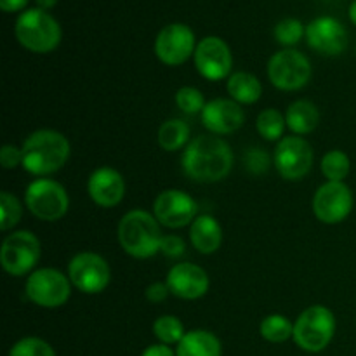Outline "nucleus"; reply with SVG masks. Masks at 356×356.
I'll use <instances>...</instances> for the list:
<instances>
[{"instance_id": "nucleus-1", "label": "nucleus", "mask_w": 356, "mask_h": 356, "mask_svg": "<svg viewBox=\"0 0 356 356\" xmlns=\"http://www.w3.org/2000/svg\"><path fill=\"white\" fill-rule=\"evenodd\" d=\"M183 170L197 183H218L233 167V152L228 143L216 136L191 139L183 153Z\"/></svg>"}, {"instance_id": "nucleus-2", "label": "nucleus", "mask_w": 356, "mask_h": 356, "mask_svg": "<svg viewBox=\"0 0 356 356\" xmlns=\"http://www.w3.org/2000/svg\"><path fill=\"white\" fill-rule=\"evenodd\" d=\"M23 152V169L33 176H47L61 169L70 159V143L61 132L42 131L28 136L26 141L21 146Z\"/></svg>"}, {"instance_id": "nucleus-3", "label": "nucleus", "mask_w": 356, "mask_h": 356, "mask_svg": "<svg viewBox=\"0 0 356 356\" xmlns=\"http://www.w3.org/2000/svg\"><path fill=\"white\" fill-rule=\"evenodd\" d=\"M162 232L156 218L146 211L127 212L118 225V242L129 256L136 259H148L160 252Z\"/></svg>"}, {"instance_id": "nucleus-4", "label": "nucleus", "mask_w": 356, "mask_h": 356, "mask_svg": "<svg viewBox=\"0 0 356 356\" xmlns=\"http://www.w3.org/2000/svg\"><path fill=\"white\" fill-rule=\"evenodd\" d=\"M14 31L23 47L38 54L54 51L61 42V26L51 14L40 7L24 10L17 17Z\"/></svg>"}, {"instance_id": "nucleus-5", "label": "nucleus", "mask_w": 356, "mask_h": 356, "mask_svg": "<svg viewBox=\"0 0 356 356\" xmlns=\"http://www.w3.org/2000/svg\"><path fill=\"white\" fill-rule=\"evenodd\" d=\"M336 334V316L325 306H312L294 323V341L301 350L318 353L325 350Z\"/></svg>"}, {"instance_id": "nucleus-6", "label": "nucleus", "mask_w": 356, "mask_h": 356, "mask_svg": "<svg viewBox=\"0 0 356 356\" xmlns=\"http://www.w3.org/2000/svg\"><path fill=\"white\" fill-rule=\"evenodd\" d=\"M268 76L280 90H299L312 79V63L298 49H284L271 56Z\"/></svg>"}, {"instance_id": "nucleus-7", "label": "nucleus", "mask_w": 356, "mask_h": 356, "mask_svg": "<svg viewBox=\"0 0 356 356\" xmlns=\"http://www.w3.org/2000/svg\"><path fill=\"white\" fill-rule=\"evenodd\" d=\"M26 207L42 221H58L68 212L70 198L65 188L52 179H35L24 191Z\"/></svg>"}, {"instance_id": "nucleus-8", "label": "nucleus", "mask_w": 356, "mask_h": 356, "mask_svg": "<svg viewBox=\"0 0 356 356\" xmlns=\"http://www.w3.org/2000/svg\"><path fill=\"white\" fill-rule=\"evenodd\" d=\"M42 247L31 232L21 229L6 236L0 249V261L3 270L13 277H23L35 268L40 259Z\"/></svg>"}, {"instance_id": "nucleus-9", "label": "nucleus", "mask_w": 356, "mask_h": 356, "mask_svg": "<svg viewBox=\"0 0 356 356\" xmlns=\"http://www.w3.org/2000/svg\"><path fill=\"white\" fill-rule=\"evenodd\" d=\"M28 299L42 308H59L72 294L70 278L52 268H42L28 277L24 285Z\"/></svg>"}, {"instance_id": "nucleus-10", "label": "nucleus", "mask_w": 356, "mask_h": 356, "mask_svg": "<svg viewBox=\"0 0 356 356\" xmlns=\"http://www.w3.org/2000/svg\"><path fill=\"white\" fill-rule=\"evenodd\" d=\"M68 278L83 294H99L110 284L111 271L101 256L94 252H82L70 261Z\"/></svg>"}, {"instance_id": "nucleus-11", "label": "nucleus", "mask_w": 356, "mask_h": 356, "mask_svg": "<svg viewBox=\"0 0 356 356\" xmlns=\"http://www.w3.org/2000/svg\"><path fill=\"white\" fill-rule=\"evenodd\" d=\"M313 148L306 139L289 136L278 141L275 149V167L287 181H299L312 170Z\"/></svg>"}, {"instance_id": "nucleus-12", "label": "nucleus", "mask_w": 356, "mask_h": 356, "mask_svg": "<svg viewBox=\"0 0 356 356\" xmlns=\"http://www.w3.org/2000/svg\"><path fill=\"white\" fill-rule=\"evenodd\" d=\"M353 211V193L344 183L329 181L316 190L313 198V212L325 225L343 222Z\"/></svg>"}, {"instance_id": "nucleus-13", "label": "nucleus", "mask_w": 356, "mask_h": 356, "mask_svg": "<svg viewBox=\"0 0 356 356\" xmlns=\"http://www.w3.org/2000/svg\"><path fill=\"white\" fill-rule=\"evenodd\" d=\"M195 33L183 23H172L162 28L155 42V52L163 65H183L195 52Z\"/></svg>"}, {"instance_id": "nucleus-14", "label": "nucleus", "mask_w": 356, "mask_h": 356, "mask_svg": "<svg viewBox=\"0 0 356 356\" xmlns=\"http://www.w3.org/2000/svg\"><path fill=\"white\" fill-rule=\"evenodd\" d=\"M233 58L228 44L219 37H205L195 49V66L207 80H222L232 72Z\"/></svg>"}, {"instance_id": "nucleus-15", "label": "nucleus", "mask_w": 356, "mask_h": 356, "mask_svg": "<svg viewBox=\"0 0 356 356\" xmlns=\"http://www.w3.org/2000/svg\"><path fill=\"white\" fill-rule=\"evenodd\" d=\"M153 214L156 221L170 229L183 228L193 222L197 214V202L181 190H165L155 198Z\"/></svg>"}, {"instance_id": "nucleus-16", "label": "nucleus", "mask_w": 356, "mask_h": 356, "mask_svg": "<svg viewBox=\"0 0 356 356\" xmlns=\"http://www.w3.org/2000/svg\"><path fill=\"white\" fill-rule=\"evenodd\" d=\"M306 42L323 56H339L348 45V31L336 17L322 16L306 26Z\"/></svg>"}, {"instance_id": "nucleus-17", "label": "nucleus", "mask_w": 356, "mask_h": 356, "mask_svg": "<svg viewBox=\"0 0 356 356\" xmlns=\"http://www.w3.org/2000/svg\"><path fill=\"white\" fill-rule=\"evenodd\" d=\"M209 275L204 268L191 263H179L167 275V287L176 298L193 301L209 291Z\"/></svg>"}, {"instance_id": "nucleus-18", "label": "nucleus", "mask_w": 356, "mask_h": 356, "mask_svg": "<svg viewBox=\"0 0 356 356\" xmlns=\"http://www.w3.org/2000/svg\"><path fill=\"white\" fill-rule=\"evenodd\" d=\"M245 122L240 104L233 99H212L202 111V124L214 134H232Z\"/></svg>"}, {"instance_id": "nucleus-19", "label": "nucleus", "mask_w": 356, "mask_h": 356, "mask_svg": "<svg viewBox=\"0 0 356 356\" xmlns=\"http://www.w3.org/2000/svg\"><path fill=\"white\" fill-rule=\"evenodd\" d=\"M90 198L99 207L110 209L122 202L125 195V181L118 170L111 167H99L94 170L87 183Z\"/></svg>"}, {"instance_id": "nucleus-20", "label": "nucleus", "mask_w": 356, "mask_h": 356, "mask_svg": "<svg viewBox=\"0 0 356 356\" xmlns=\"http://www.w3.org/2000/svg\"><path fill=\"white\" fill-rule=\"evenodd\" d=\"M190 240L200 254H214L222 243V229L212 216H198L191 222Z\"/></svg>"}, {"instance_id": "nucleus-21", "label": "nucleus", "mask_w": 356, "mask_h": 356, "mask_svg": "<svg viewBox=\"0 0 356 356\" xmlns=\"http://www.w3.org/2000/svg\"><path fill=\"white\" fill-rule=\"evenodd\" d=\"M221 343L209 330H191L177 344L176 356H221Z\"/></svg>"}, {"instance_id": "nucleus-22", "label": "nucleus", "mask_w": 356, "mask_h": 356, "mask_svg": "<svg viewBox=\"0 0 356 356\" xmlns=\"http://www.w3.org/2000/svg\"><path fill=\"white\" fill-rule=\"evenodd\" d=\"M285 122L287 127L291 129L294 134H309L315 131L320 124V111L312 101L299 99L289 106L287 115H285Z\"/></svg>"}, {"instance_id": "nucleus-23", "label": "nucleus", "mask_w": 356, "mask_h": 356, "mask_svg": "<svg viewBox=\"0 0 356 356\" xmlns=\"http://www.w3.org/2000/svg\"><path fill=\"white\" fill-rule=\"evenodd\" d=\"M228 92L236 103L252 104L259 101L261 94H263V86H261L259 79L252 73L236 72L229 76Z\"/></svg>"}, {"instance_id": "nucleus-24", "label": "nucleus", "mask_w": 356, "mask_h": 356, "mask_svg": "<svg viewBox=\"0 0 356 356\" xmlns=\"http://www.w3.org/2000/svg\"><path fill=\"white\" fill-rule=\"evenodd\" d=\"M190 139V127L181 118L163 122L159 131V143L165 152H177Z\"/></svg>"}, {"instance_id": "nucleus-25", "label": "nucleus", "mask_w": 356, "mask_h": 356, "mask_svg": "<svg viewBox=\"0 0 356 356\" xmlns=\"http://www.w3.org/2000/svg\"><path fill=\"white\" fill-rule=\"evenodd\" d=\"M259 332L270 343H285L294 336V325L284 315H270L261 322Z\"/></svg>"}, {"instance_id": "nucleus-26", "label": "nucleus", "mask_w": 356, "mask_h": 356, "mask_svg": "<svg viewBox=\"0 0 356 356\" xmlns=\"http://www.w3.org/2000/svg\"><path fill=\"white\" fill-rule=\"evenodd\" d=\"M351 162L348 155L341 149H332L322 159V172L323 176L334 183H343L350 174Z\"/></svg>"}, {"instance_id": "nucleus-27", "label": "nucleus", "mask_w": 356, "mask_h": 356, "mask_svg": "<svg viewBox=\"0 0 356 356\" xmlns=\"http://www.w3.org/2000/svg\"><path fill=\"white\" fill-rule=\"evenodd\" d=\"M257 132L263 136L268 141H277L278 138H282L284 134V129L287 125L284 115L280 113L275 108H268V110L261 111L259 117H257Z\"/></svg>"}, {"instance_id": "nucleus-28", "label": "nucleus", "mask_w": 356, "mask_h": 356, "mask_svg": "<svg viewBox=\"0 0 356 356\" xmlns=\"http://www.w3.org/2000/svg\"><path fill=\"white\" fill-rule=\"evenodd\" d=\"M153 334L159 337L162 344H179L186 332L179 318L172 315H163L153 323Z\"/></svg>"}, {"instance_id": "nucleus-29", "label": "nucleus", "mask_w": 356, "mask_h": 356, "mask_svg": "<svg viewBox=\"0 0 356 356\" xmlns=\"http://www.w3.org/2000/svg\"><path fill=\"white\" fill-rule=\"evenodd\" d=\"M305 24L299 19H296V17L282 19L280 23L275 26V38H277L278 44L285 45L287 49H291L292 45L298 44V42L305 37Z\"/></svg>"}, {"instance_id": "nucleus-30", "label": "nucleus", "mask_w": 356, "mask_h": 356, "mask_svg": "<svg viewBox=\"0 0 356 356\" xmlns=\"http://www.w3.org/2000/svg\"><path fill=\"white\" fill-rule=\"evenodd\" d=\"M0 211H2L0 229H3V232L14 228L19 222L21 214H23V207H21L19 200L13 193H9V191L0 193Z\"/></svg>"}, {"instance_id": "nucleus-31", "label": "nucleus", "mask_w": 356, "mask_h": 356, "mask_svg": "<svg viewBox=\"0 0 356 356\" xmlns=\"http://www.w3.org/2000/svg\"><path fill=\"white\" fill-rule=\"evenodd\" d=\"M9 356H56V351L38 337H24L10 348Z\"/></svg>"}, {"instance_id": "nucleus-32", "label": "nucleus", "mask_w": 356, "mask_h": 356, "mask_svg": "<svg viewBox=\"0 0 356 356\" xmlns=\"http://www.w3.org/2000/svg\"><path fill=\"white\" fill-rule=\"evenodd\" d=\"M176 104L184 113H198V111H204L207 103L204 99V94L198 89H195V87H181L176 92Z\"/></svg>"}, {"instance_id": "nucleus-33", "label": "nucleus", "mask_w": 356, "mask_h": 356, "mask_svg": "<svg viewBox=\"0 0 356 356\" xmlns=\"http://www.w3.org/2000/svg\"><path fill=\"white\" fill-rule=\"evenodd\" d=\"M270 155L261 148L247 149L245 156H243V163H245L247 170L252 174H263L270 169Z\"/></svg>"}, {"instance_id": "nucleus-34", "label": "nucleus", "mask_w": 356, "mask_h": 356, "mask_svg": "<svg viewBox=\"0 0 356 356\" xmlns=\"http://www.w3.org/2000/svg\"><path fill=\"white\" fill-rule=\"evenodd\" d=\"M0 163L3 169H16L17 165L23 163V152L21 148H16L14 145H6L0 149Z\"/></svg>"}, {"instance_id": "nucleus-35", "label": "nucleus", "mask_w": 356, "mask_h": 356, "mask_svg": "<svg viewBox=\"0 0 356 356\" xmlns=\"http://www.w3.org/2000/svg\"><path fill=\"white\" fill-rule=\"evenodd\" d=\"M184 240L176 235H167L162 238V245H160V252L167 257H179L184 254Z\"/></svg>"}, {"instance_id": "nucleus-36", "label": "nucleus", "mask_w": 356, "mask_h": 356, "mask_svg": "<svg viewBox=\"0 0 356 356\" xmlns=\"http://www.w3.org/2000/svg\"><path fill=\"white\" fill-rule=\"evenodd\" d=\"M169 287H167V284H162V282H155V284L148 285L146 287V299H148L149 302H163L167 299V296H169Z\"/></svg>"}, {"instance_id": "nucleus-37", "label": "nucleus", "mask_w": 356, "mask_h": 356, "mask_svg": "<svg viewBox=\"0 0 356 356\" xmlns=\"http://www.w3.org/2000/svg\"><path fill=\"white\" fill-rule=\"evenodd\" d=\"M141 356H176V353L167 344H153V346L146 348Z\"/></svg>"}, {"instance_id": "nucleus-38", "label": "nucleus", "mask_w": 356, "mask_h": 356, "mask_svg": "<svg viewBox=\"0 0 356 356\" xmlns=\"http://www.w3.org/2000/svg\"><path fill=\"white\" fill-rule=\"evenodd\" d=\"M28 0H0V9L3 13H16V10L24 9Z\"/></svg>"}, {"instance_id": "nucleus-39", "label": "nucleus", "mask_w": 356, "mask_h": 356, "mask_svg": "<svg viewBox=\"0 0 356 356\" xmlns=\"http://www.w3.org/2000/svg\"><path fill=\"white\" fill-rule=\"evenodd\" d=\"M56 2H58V0H37V6L45 10V9H52V7L56 6Z\"/></svg>"}, {"instance_id": "nucleus-40", "label": "nucleus", "mask_w": 356, "mask_h": 356, "mask_svg": "<svg viewBox=\"0 0 356 356\" xmlns=\"http://www.w3.org/2000/svg\"><path fill=\"white\" fill-rule=\"evenodd\" d=\"M350 19L353 21V24H356V0L350 6Z\"/></svg>"}]
</instances>
